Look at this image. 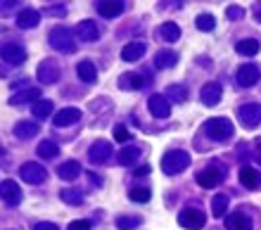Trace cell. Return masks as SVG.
Here are the masks:
<instances>
[{
    "instance_id": "7dc6e473",
    "label": "cell",
    "mask_w": 261,
    "mask_h": 230,
    "mask_svg": "<svg viewBox=\"0 0 261 230\" xmlns=\"http://www.w3.org/2000/svg\"><path fill=\"white\" fill-rule=\"evenodd\" d=\"M256 19H259V21H261V10H259V12H256Z\"/></svg>"
},
{
    "instance_id": "484cf974",
    "label": "cell",
    "mask_w": 261,
    "mask_h": 230,
    "mask_svg": "<svg viewBox=\"0 0 261 230\" xmlns=\"http://www.w3.org/2000/svg\"><path fill=\"white\" fill-rule=\"evenodd\" d=\"M57 176L62 178V181H76V178L81 176V164L79 162H64L60 169H57Z\"/></svg>"
},
{
    "instance_id": "9a60e30c",
    "label": "cell",
    "mask_w": 261,
    "mask_h": 230,
    "mask_svg": "<svg viewBox=\"0 0 261 230\" xmlns=\"http://www.w3.org/2000/svg\"><path fill=\"white\" fill-rule=\"evenodd\" d=\"M79 119H81V109L64 107V109H60V112L55 114L53 123H55V129H67V126H74Z\"/></svg>"
},
{
    "instance_id": "e575fe53",
    "label": "cell",
    "mask_w": 261,
    "mask_h": 230,
    "mask_svg": "<svg viewBox=\"0 0 261 230\" xmlns=\"http://www.w3.org/2000/svg\"><path fill=\"white\" fill-rule=\"evenodd\" d=\"M60 199H62L64 204H74V207H79V204H83V192L81 190H74V188H64L62 192H60Z\"/></svg>"
},
{
    "instance_id": "d590c367",
    "label": "cell",
    "mask_w": 261,
    "mask_h": 230,
    "mask_svg": "<svg viewBox=\"0 0 261 230\" xmlns=\"http://www.w3.org/2000/svg\"><path fill=\"white\" fill-rule=\"evenodd\" d=\"M140 223H143V218L140 216H119L117 218V228L119 230H133Z\"/></svg>"
},
{
    "instance_id": "5b68a950",
    "label": "cell",
    "mask_w": 261,
    "mask_h": 230,
    "mask_svg": "<svg viewBox=\"0 0 261 230\" xmlns=\"http://www.w3.org/2000/svg\"><path fill=\"white\" fill-rule=\"evenodd\" d=\"M206 223V214L202 209H195V207H188L178 214V225L188 230H202Z\"/></svg>"
},
{
    "instance_id": "ab89813d",
    "label": "cell",
    "mask_w": 261,
    "mask_h": 230,
    "mask_svg": "<svg viewBox=\"0 0 261 230\" xmlns=\"http://www.w3.org/2000/svg\"><path fill=\"white\" fill-rule=\"evenodd\" d=\"M128 138H130V133H128V129H126V126H121V123H119V126H114V140L126 142Z\"/></svg>"
},
{
    "instance_id": "e0dca14e",
    "label": "cell",
    "mask_w": 261,
    "mask_h": 230,
    "mask_svg": "<svg viewBox=\"0 0 261 230\" xmlns=\"http://www.w3.org/2000/svg\"><path fill=\"white\" fill-rule=\"evenodd\" d=\"M226 228L228 230H252V218L245 211H233L226 216Z\"/></svg>"
},
{
    "instance_id": "d6986e66",
    "label": "cell",
    "mask_w": 261,
    "mask_h": 230,
    "mask_svg": "<svg viewBox=\"0 0 261 230\" xmlns=\"http://www.w3.org/2000/svg\"><path fill=\"white\" fill-rule=\"evenodd\" d=\"M145 53H147V45H145L143 41L126 43L124 50H121V60H124V62H138Z\"/></svg>"
},
{
    "instance_id": "ffe728a7",
    "label": "cell",
    "mask_w": 261,
    "mask_h": 230,
    "mask_svg": "<svg viewBox=\"0 0 261 230\" xmlns=\"http://www.w3.org/2000/svg\"><path fill=\"white\" fill-rule=\"evenodd\" d=\"M38 131H41V123L38 121H17L14 123V129H12V133L17 138H21V140H27V138L38 136Z\"/></svg>"
},
{
    "instance_id": "836d02e7",
    "label": "cell",
    "mask_w": 261,
    "mask_h": 230,
    "mask_svg": "<svg viewBox=\"0 0 261 230\" xmlns=\"http://www.w3.org/2000/svg\"><path fill=\"white\" fill-rule=\"evenodd\" d=\"M228 195H214V199H212V214L216 218H221V216H226V211H228Z\"/></svg>"
},
{
    "instance_id": "7a4b0ae2",
    "label": "cell",
    "mask_w": 261,
    "mask_h": 230,
    "mask_svg": "<svg viewBox=\"0 0 261 230\" xmlns=\"http://www.w3.org/2000/svg\"><path fill=\"white\" fill-rule=\"evenodd\" d=\"M202 131H204L206 136L212 138V140H216V142L228 140V138H233V133H235L233 121H230V119H226V116L209 119V121L204 123V129H202Z\"/></svg>"
},
{
    "instance_id": "4316f807",
    "label": "cell",
    "mask_w": 261,
    "mask_h": 230,
    "mask_svg": "<svg viewBox=\"0 0 261 230\" xmlns=\"http://www.w3.org/2000/svg\"><path fill=\"white\" fill-rule=\"evenodd\" d=\"M143 83L145 81L140 74H121L119 76V88L121 90H140Z\"/></svg>"
},
{
    "instance_id": "ac0fdd59",
    "label": "cell",
    "mask_w": 261,
    "mask_h": 230,
    "mask_svg": "<svg viewBox=\"0 0 261 230\" xmlns=\"http://www.w3.org/2000/svg\"><path fill=\"white\" fill-rule=\"evenodd\" d=\"M41 21V12H36L34 7H24L17 12V27L19 29H34Z\"/></svg>"
},
{
    "instance_id": "83f0119b",
    "label": "cell",
    "mask_w": 261,
    "mask_h": 230,
    "mask_svg": "<svg viewBox=\"0 0 261 230\" xmlns=\"http://www.w3.org/2000/svg\"><path fill=\"white\" fill-rule=\"evenodd\" d=\"M29 100H41V90L38 88H27V90H19V93H14L12 97H10V105H24V102H29Z\"/></svg>"
},
{
    "instance_id": "3957f363",
    "label": "cell",
    "mask_w": 261,
    "mask_h": 230,
    "mask_svg": "<svg viewBox=\"0 0 261 230\" xmlns=\"http://www.w3.org/2000/svg\"><path fill=\"white\" fill-rule=\"evenodd\" d=\"M223 178H226V171H223V166H219V164H209V166H204L202 171H197V185L204 190H212V188H216V185H221Z\"/></svg>"
},
{
    "instance_id": "2e32d148",
    "label": "cell",
    "mask_w": 261,
    "mask_h": 230,
    "mask_svg": "<svg viewBox=\"0 0 261 230\" xmlns=\"http://www.w3.org/2000/svg\"><path fill=\"white\" fill-rule=\"evenodd\" d=\"M76 36H79L81 41H86V43H93V41H97V38H100V29H97L95 21L83 19V21H79V24H76Z\"/></svg>"
},
{
    "instance_id": "4dcf8cb0",
    "label": "cell",
    "mask_w": 261,
    "mask_h": 230,
    "mask_svg": "<svg viewBox=\"0 0 261 230\" xmlns=\"http://www.w3.org/2000/svg\"><path fill=\"white\" fill-rule=\"evenodd\" d=\"M164 97L166 100H173V102H178V105H183V102L188 100V88L186 86H180V83H171V86L166 88Z\"/></svg>"
},
{
    "instance_id": "9c48e42d",
    "label": "cell",
    "mask_w": 261,
    "mask_h": 230,
    "mask_svg": "<svg viewBox=\"0 0 261 230\" xmlns=\"http://www.w3.org/2000/svg\"><path fill=\"white\" fill-rule=\"evenodd\" d=\"M112 157V145L110 140H95L93 145L88 147V159L93 164H97V166H102V164L110 162Z\"/></svg>"
},
{
    "instance_id": "ee69618b",
    "label": "cell",
    "mask_w": 261,
    "mask_h": 230,
    "mask_svg": "<svg viewBox=\"0 0 261 230\" xmlns=\"http://www.w3.org/2000/svg\"><path fill=\"white\" fill-rule=\"evenodd\" d=\"M150 173H152V169L147 166V164H145V166L136 169V173H133V176H136V178H145V176H150Z\"/></svg>"
},
{
    "instance_id": "bcb514c9",
    "label": "cell",
    "mask_w": 261,
    "mask_h": 230,
    "mask_svg": "<svg viewBox=\"0 0 261 230\" xmlns=\"http://www.w3.org/2000/svg\"><path fill=\"white\" fill-rule=\"evenodd\" d=\"M256 159H259V164H261V142L256 145Z\"/></svg>"
},
{
    "instance_id": "277c9868",
    "label": "cell",
    "mask_w": 261,
    "mask_h": 230,
    "mask_svg": "<svg viewBox=\"0 0 261 230\" xmlns=\"http://www.w3.org/2000/svg\"><path fill=\"white\" fill-rule=\"evenodd\" d=\"M50 45L55 47V50H60V53H64V55L74 53L76 50L74 34H71L67 27H55L53 31H50Z\"/></svg>"
},
{
    "instance_id": "681fc988",
    "label": "cell",
    "mask_w": 261,
    "mask_h": 230,
    "mask_svg": "<svg viewBox=\"0 0 261 230\" xmlns=\"http://www.w3.org/2000/svg\"><path fill=\"white\" fill-rule=\"evenodd\" d=\"M0 155H3V147H0Z\"/></svg>"
},
{
    "instance_id": "cb8c5ba5",
    "label": "cell",
    "mask_w": 261,
    "mask_h": 230,
    "mask_svg": "<svg viewBox=\"0 0 261 230\" xmlns=\"http://www.w3.org/2000/svg\"><path fill=\"white\" fill-rule=\"evenodd\" d=\"M124 10H126V3H121V0H117V3H97V12L102 17H107V19L119 17Z\"/></svg>"
},
{
    "instance_id": "8d00e7d4",
    "label": "cell",
    "mask_w": 261,
    "mask_h": 230,
    "mask_svg": "<svg viewBox=\"0 0 261 230\" xmlns=\"http://www.w3.org/2000/svg\"><path fill=\"white\" fill-rule=\"evenodd\" d=\"M195 27H197L199 31H214V27H216V19H214V14H197Z\"/></svg>"
},
{
    "instance_id": "52a82bcc",
    "label": "cell",
    "mask_w": 261,
    "mask_h": 230,
    "mask_svg": "<svg viewBox=\"0 0 261 230\" xmlns=\"http://www.w3.org/2000/svg\"><path fill=\"white\" fill-rule=\"evenodd\" d=\"M19 176H21V181L29 185H41L43 181L48 178V171H45V166H41V164L27 162V164H21Z\"/></svg>"
},
{
    "instance_id": "74e56055",
    "label": "cell",
    "mask_w": 261,
    "mask_h": 230,
    "mask_svg": "<svg viewBox=\"0 0 261 230\" xmlns=\"http://www.w3.org/2000/svg\"><path fill=\"white\" fill-rule=\"evenodd\" d=\"M128 197H130V202H138V204H145V202H150V197H152V192L147 188H133L128 192Z\"/></svg>"
},
{
    "instance_id": "d4e9b609",
    "label": "cell",
    "mask_w": 261,
    "mask_h": 230,
    "mask_svg": "<svg viewBox=\"0 0 261 230\" xmlns=\"http://www.w3.org/2000/svg\"><path fill=\"white\" fill-rule=\"evenodd\" d=\"M176 62H178V55L173 53V50H159L154 55V67L157 69H171V67H176Z\"/></svg>"
},
{
    "instance_id": "7bdbcfd3",
    "label": "cell",
    "mask_w": 261,
    "mask_h": 230,
    "mask_svg": "<svg viewBox=\"0 0 261 230\" xmlns=\"http://www.w3.org/2000/svg\"><path fill=\"white\" fill-rule=\"evenodd\" d=\"M34 230H60L55 223H50V221H41V223H36Z\"/></svg>"
},
{
    "instance_id": "44dd1931",
    "label": "cell",
    "mask_w": 261,
    "mask_h": 230,
    "mask_svg": "<svg viewBox=\"0 0 261 230\" xmlns=\"http://www.w3.org/2000/svg\"><path fill=\"white\" fill-rule=\"evenodd\" d=\"M240 183L247 190L261 188V173L256 169H252V166H242L240 169Z\"/></svg>"
},
{
    "instance_id": "ba28073f",
    "label": "cell",
    "mask_w": 261,
    "mask_h": 230,
    "mask_svg": "<svg viewBox=\"0 0 261 230\" xmlns=\"http://www.w3.org/2000/svg\"><path fill=\"white\" fill-rule=\"evenodd\" d=\"M0 60L7 62V64L19 67V64L27 62V50H24L19 43H3V45H0Z\"/></svg>"
},
{
    "instance_id": "1f68e13d",
    "label": "cell",
    "mask_w": 261,
    "mask_h": 230,
    "mask_svg": "<svg viewBox=\"0 0 261 230\" xmlns=\"http://www.w3.org/2000/svg\"><path fill=\"white\" fill-rule=\"evenodd\" d=\"M31 114H34L36 121H38V119H48V116L53 114V100H38V102H34Z\"/></svg>"
},
{
    "instance_id": "f35d334b",
    "label": "cell",
    "mask_w": 261,
    "mask_h": 230,
    "mask_svg": "<svg viewBox=\"0 0 261 230\" xmlns=\"http://www.w3.org/2000/svg\"><path fill=\"white\" fill-rule=\"evenodd\" d=\"M226 17H228V19H240V17H245V7L230 5V7L226 10Z\"/></svg>"
},
{
    "instance_id": "f546056e",
    "label": "cell",
    "mask_w": 261,
    "mask_h": 230,
    "mask_svg": "<svg viewBox=\"0 0 261 230\" xmlns=\"http://www.w3.org/2000/svg\"><path fill=\"white\" fill-rule=\"evenodd\" d=\"M140 147H136V145H130V147H124L121 152H119V164L121 166H130V164H136L138 159H140Z\"/></svg>"
},
{
    "instance_id": "d6a6232c",
    "label": "cell",
    "mask_w": 261,
    "mask_h": 230,
    "mask_svg": "<svg viewBox=\"0 0 261 230\" xmlns=\"http://www.w3.org/2000/svg\"><path fill=\"white\" fill-rule=\"evenodd\" d=\"M159 36H162L166 43H176L180 38L178 24H173V21H166V24H162V29H159Z\"/></svg>"
},
{
    "instance_id": "c3c4849f",
    "label": "cell",
    "mask_w": 261,
    "mask_h": 230,
    "mask_svg": "<svg viewBox=\"0 0 261 230\" xmlns=\"http://www.w3.org/2000/svg\"><path fill=\"white\" fill-rule=\"evenodd\" d=\"M0 76H3V69H0Z\"/></svg>"
},
{
    "instance_id": "f1b7e54d",
    "label": "cell",
    "mask_w": 261,
    "mask_h": 230,
    "mask_svg": "<svg viewBox=\"0 0 261 230\" xmlns=\"http://www.w3.org/2000/svg\"><path fill=\"white\" fill-rule=\"evenodd\" d=\"M36 152H38V157H43V159H55V157H60V147H57V142H53V140H41L38 147H36Z\"/></svg>"
},
{
    "instance_id": "7402d4cb",
    "label": "cell",
    "mask_w": 261,
    "mask_h": 230,
    "mask_svg": "<svg viewBox=\"0 0 261 230\" xmlns=\"http://www.w3.org/2000/svg\"><path fill=\"white\" fill-rule=\"evenodd\" d=\"M76 74H79V79H81L83 83H95L97 81V69H95V64H93L90 60H81V62H79Z\"/></svg>"
},
{
    "instance_id": "603a6c76",
    "label": "cell",
    "mask_w": 261,
    "mask_h": 230,
    "mask_svg": "<svg viewBox=\"0 0 261 230\" xmlns=\"http://www.w3.org/2000/svg\"><path fill=\"white\" fill-rule=\"evenodd\" d=\"M259 50H261V43L256 38H242V41L235 43V53L245 55V57H254Z\"/></svg>"
},
{
    "instance_id": "8fae6325",
    "label": "cell",
    "mask_w": 261,
    "mask_h": 230,
    "mask_svg": "<svg viewBox=\"0 0 261 230\" xmlns=\"http://www.w3.org/2000/svg\"><path fill=\"white\" fill-rule=\"evenodd\" d=\"M147 109H150V114L154 119H169L171 114V102L166 100L164 95H150V100H147Z\"/></svg>"
},
{
    "instance_id": "5bb4252c",
    "label": "cell",
    "mask_w": 261,
    "mask_h": 230,
    "mask_svg": "<svg viewBox=\"0 0 261 230\" xmlns=\"http://www.w3.org/2000/svg\"><path fill=\"white\" fill-rule=\"evenodd\" d=\"M221 95H223V88H221L219 81H212L206 83L204 88L199 90V100H202V105H206V107H216L221 100Z\"/></svg>"
},
{
    "instance_id": "30bf717a",
    "label": "cell",
    "mask_w": 261,
    "mask_h": 230,
    "mask_svg": "<svg viewBox=\"0 0 261 230\" xmlns=\"http://www.w3.org/2000/svg\"><path fill=\"white\" fill-rule=\"evenodd\" d=\"M259 79H261V71L256 64H242V67L238 69V74H235V81H238V86H242V88L256 86Z\"/></svg>"
},
{
    "instance_id": "7c38bea8",
    "label": "cell",
    "mask_w": 261,
    "mask_h": 230,
    "mask_svg": "<svg viewBox=\"0 0 261 230\" xmlns=\"http://www.w3.org/2000/svg\"><path fill=\"white\" fill-rule=\"evenodd\" d=\"M38 81H43L45 86L60 81V64L55 60H43L38 64Z\"/></svg>"
},
{
    "instance_id": "60d3db41",
    "label": "cell",
    "mask_w": 261,
    "mask_h": 230,
    "mask_svg": "<svg viewBox=\"0 0 261 230\" xmlns=\"http://www.w3.org/2000/svg\"><path fill=\"white\" fill-rule=\"evenodd\" d=\"M67 230H90V221H71Z\"/></svg>"
},
{
    "instance_id": "b9f144b4",
    "label": "cell",
    "mask_w": 261,
    "mask_h": 230,
    "mask_svg": "<svg viewBox=\"0 0 261 230\" xmlns=\"http://www.w3.org/2000/svg\"><path fill=\"white\" fill-rule=\"evenodd\" d=\"M14 0H0V14H7V12H12L14 10Z\"/></svg>"
},
{
    "instance_id": "f6af8a7d",
    "label": "cell",
    "mask_w": 261,
    "mask_h": 230,
    "mask_svg": "<svg viewBox=\"0 0 261 230\" xmlns=\"http://www.w3.org/2000/svg\"><path fill=\"white\" fill-rule=\"evenodd\" d=\"M64 12H67L64 7H57V10H55V7H48V14H60V17H62Z\"/></svg>"
},
{
    "instance_id": "8992f818",
    "label": "cell",
    "mask_w": 261,
    "mask_h": 230,
    "mask_svg": "<svg viewBox=\"0 0 261 230\" xmlns=\"http://www.w3.org/2000/svg\"><path fill=\"white\" fill-rule=\"evenodd\" d=\"M238 119H240L242 129H256L261 123V105L259 102H249V105H242L240 109H238Z\"/></svg>"
},
{
    "instance_id": "6da1fadb",
    "label": "cell",
    "mask_w": 261,
    "mask_h": 230,
    "mask_svg": "<svg viewBox=\"0 0 261 230\" xmlns=\"http://www.w3.org/2000/svg\"><path fill=\"white\" fill-rule=\"evenodd\" d=\"M190 166V155L186 149H169L162 159V171L166 176H176L180 171H186Z\"/></svg>"
},
{
    "instance_id": "4fadbf2b",
    "label": "cell",
    "mask_w": 261,
    "mask_h": 230,
    "mask_svg": "<svg viewBox=\"0 0 261 230\" xmlns=\"http://www.w3.org/2000/svg\"><path fill=\"white\" fill-rule=\"evenodd\" d=\"M0 199L10 207H17L21 202V188L14 181H3L0 183Z\"/></svg>"
}]
</instances>
